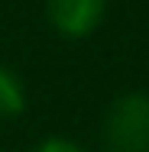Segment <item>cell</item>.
Instances as JSON below:
<instances>
[{
  "mask_svg": "<svg viewBox=\"0 0 149 152\" xmlns=\"http://www.w3.org/2000/svg\"><path fill=\"white\" fill-rule=\"evenodd\" d=\"M107 152H149V94H123L104 120Z\"/></svg>",
  "mask_w": 149,
  "mask_h": 152,
  "instance_id": "obj_1",
  "label": "cell"
},
{
  "mask_svg": "<svg viewBox=\"0 0 149 152\" xmlns=\"http://www.w3.org/2000/svg\"><path fill=\"white\" fill-rule=\"evenodd\" d=\"M49 16L65 36H88L104 16V0H49Z\"/></svg>",
  "mask_w": 149,
  "mask_h": 152,
  "instance_id": "obj_2",
  "label": "cell"
},
{
  "mask_svg": "<svg viewBox=\"0 0 149 152\" xmlns=\"http://www.w3.org/2000/svg\"><path fill=\"white\" fill-rule=\"evenodd\" d=\"M26 107L23 84L10 68H0V117H16Z\"/></svg>",
  "mask_w": 149,
  "mask_h": 152,
  "instance_id": "obj_3",
  "label": "cell"
},
{
  "mask_svg": "<svg viewBox=\"0 0 149 152\" xmlns=\"http://www.w3.org/2000/svg\"><path fill=\"white\" fill-rule=\"evenodd\" d=\"M32 152H81L78 146H71V142H65V139H49V142H42L39 149Z\"/></svg>",
  "mask_w": 149,
  "mask_h": 152,
  "instance_id": "obj_4",
  "label": "cell"
}]
</instances>
